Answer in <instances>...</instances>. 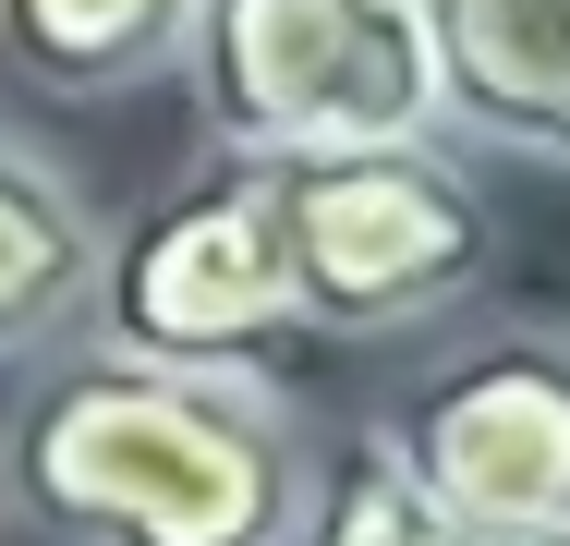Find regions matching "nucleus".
<instances>
[{
	"mask_svg": "<svg viewBox=\"0 0 570 546\" xmlns=\"http://www.w3.org/2000/svg\"><path fill=\"white\" fill-rule=\"evenodd\" d=\"M0 498L49 546H292L316 510V437L279 377L73 340L0 437Z\"/></svg>",
	"mask_w": 570,
	"mask_h": 546,
	"instance_id": "obj_1",
	"label": "nucleus"
},
{
	"mask_svg": "<svg viewBox=\"0 0 570 546\" xmlns=\"http://www.w3.org/2000/svg\"><path fill=\"white\" fill-rule=\"evenodd\" d=\"M279 218L304 340H413L498 280V207L438 134L279 158Z\"/></svg>",
	"mask_w": 570,
	"mask_h": 546,
	"instance_id": "obj_2",
	"label": "nucleus"
},
{
	"mask_svg": "<svg viewBox=\"0 0 570 546\" xmlns=\"http://www.w3.org/2000/svg\"><path fill=\"white\" fill-rule=\"evenodd\" d=\"M183 74L230 158H341L438 134L425 0H195Z\"/></svg>",
	"mask_w": 570,
	"mask_h": 546,
	"instance_id": "obj_3",
	"label": "nucleus"
},
{
	"mask_svg": "<svg viewBox=\"0 0 570 546\" xmlns=\"http://www.w3.org/2000/svg\"><path fill=\"white\" fill-rule=\"evenodd\" d=\"M86 340L134 352V364L279 377V352L304 340L279 158H230L219 146L195 183H170L134 231H110V280H98V328Z\"/></svg>",
	"mask_w": 570,
	"mask_h": 546,
	"instance_id": "obj_4",
	"label": "nucleus"
},
{
	"mask_svg": "<svg viewBox=\"0 0 570 546\" xmlns=\"http://www.w3.org/2000/svg\"><path fill=\"white\" fill-rule=\"evenodd\" d=\"M376 426L401 437V461H413L485 546L559 535L570 523V328H547V316L473 328Z\"/></svg>",
	"mask_w": 570,
	"mask_h": 546,
	"instance_id": "obj_5",
	"label": "nucleus"
},
{
	"mask_svg": "<svg viewBox=\"0 0 570 546\" xmlns=\"http://www.w3.org/2000/svg\"><path fill=\"white\" fill-rule=\"evenodd\" d=\"M438 25V121L570 170V0H425Z\"/></svg>",
	"mask_w": 570,
	"mask_h": 546,
	"instance_id": "obj_6",
	"label": "nucleus"
},
{
	"mask_svg": "<svg viewBox=\"0 0 570 546\" xmlns=\"http://www.w3.org/2000/svg\"><path fill=\"white\" fill-rule=\"evenodd\" d=\"M98 280H110V218L49 146L0 121V364L73 352L98 328Z\"/></svg>",
	"mask_w": 570,
	"mask_h": 546,
	"instance_id": "obj_7",
	"label": "nucleus"
},
{
	"mask_svg": "<svg viewBox=\"0 0 570 546\" xmlns=\"http://www.w3.org/2000/svg\"><path fill=\"white\" fill-rule=\"evenodd\" d=\"M195 0H0V61L49 98H110L183 74Z\"/></svg>",
	"mask_w": 570,
	"mask_h": 546,
	"instance_id": "obj_8",
	"label": "nucleus"
},
{
	"mask_svg": "<svg viewBox=\"0 0 570 546\" xmlns=\"http://www.w3.org/2000/svg\"><path fill=\"white\" fill-rule=\"evenodd\" d=\"M292 546H485V535L401 461L389 426H352V437L316 449V510H304Z\"/></svg>",
	"mask_w": 570,
	"mask_h": 546,
	"instance_id": "obj_9",
	"label": "nucleus"
},
{
	"mask_svg": "<svg viewBox=\"0 0 570 546\" xmlns=\"http://www.w3.org/2000/svg\"><path fill=\"white\" fill-rule=\"evenodd\" d=\"M522 546H570V523H559V535H522Z\"/></svg>",
	"mask_w": 570,
	"mask_h": 546,
	"instance_id": "obj_10",
	"label": "nucleus"
},
{
	"mask_svg": "<svg viewBox=\"0 0 570 546\" xmlns=\"http://www.w3.org/2000/svg\"><path fill=\"white\" fill-rule=\"evenodd\" d=\"M0 546H12V498H0Z\"/></svg>",
	"mask_w": 570,
	"mask_h": 546,
	"instance_id": "obj_11",
	"label": "nucleus"
}]
</instances>
